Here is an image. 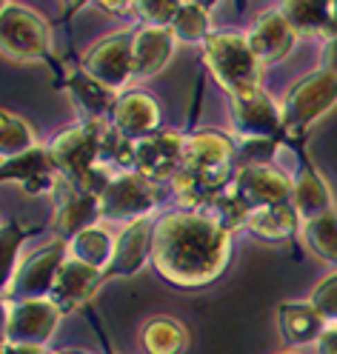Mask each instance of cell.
Wrapping results in <instances>:
<instances>
[{"instance_id":"6da1fadb","label":"cell","mask_w":337,"mask_h":354,"mask_svg":"<svg viewBox=\"0 0 337 354\" xmlns=\"http://www.w3.org/2000/svg\"><path fill=\"white\" fill-rule=\"evenodd\" d=\"M232 257V232L203 212H174L154 226V269L169 283L194 289L223 274Z\"/></svg>"},{"instance_id":"7a4b0ae2","label":"cell","mask_w":337,"mask_h":354,"mask_svg":"<svg viewBox=\"0 0 337 354\" xmlns=\"http://www.w3.org/2000/svg\"><path fill=\"white\" fill-rule=\"evenodd\" d=\"M232 140L217 131H197L186 138L181 169L172 177L174 194L186 206V212L206 209L217 194L235 183L237 174L232 171Z\"/></svg>"},{"instance_id":"3957f363","label":"cell","mask_w":337,"mask_h":354,"mask_svg":"<svg viewBox=\"0 0 337 354\" xmlns=\"http://www.w3.org/2000/svg\"><path fill=\"white\" fill-rule=\"evenodd\" d=\"M106 123L103 120H83L80 126H72L60 131L52 140L49 154L60 171V177L72 180L80 192L89 194H103L109 180L115 174L100 166V149L106 138Z\"/></svg>"},{"instance_id":"277c9868","label":"cell","mask_w":337,"mask_h":354,"mask_svg":"<svg viewBox=\"0 0 337 354\" xmlns=\"http://www.w3.org/2000/svg\"><path fill=\"white\" fill-rule=\"evenodd\" d=\"M206 66L215 80L226 88L229 97H249L260 92V60L255 57L249 40L240 32H215L203 43Z\"/></svg>"},{"instance_id":"5b68a950","label":"cell","mask_w":337,"mask_h":354,"mask_svg":"<svg viewBox=\"0 0 337 354\" xmlns=\"http://www.w3.org/2000/svg\"><path fill=\"white\" fill-rule=\"evenodd\" d=\"M0 46L6 60L40 63L49 55V26L40 15L20 3H3L0 12Z\"/></svg>"},{"instance_id":"8992f818","label":"cell","mask_w":337,"mask_h":354,"mask_svg":"<svg viewBox=\"0 0 337 354\" xmlns=\"http://www.w3.org/2000/svg\"><path fill=\"white\" fill-rule=\"evenodd\" d=\"M157 206V189L140 171H123L109 180L100 194V220L111 223H138L152 214Z\"/></svg>"},{"instance_id":"52a82bcc","label":"cell","mask_w":337,"mask_h":354,"mask_svg":"<svg viewBox=\"0 0 337 354\" xmlns=\"http://www.w3.org/2000/svg\"><path fill=\"white\" fill-rule=\"evenodd\" d=\"M337 103V75L331 72H314L303 77L283 103V131L289 135H303V131L323 118Z\"/></svg>"},{"instance_id":"ba28073f","label":"cell","mask_w":337,"mask_h":354,"mask_svg":"<svg viewBox=\"0 0 337 354\" xmlns=\"http://www.w3.org/2000/svg\"><path fill=\"white\" fill-rule=\"evenodd\" d=\"M66 243L57 240L52 246L35 252L32 257H26V263L12 274V280L3 289V300L6 303H20V300H43L49 297L55 289V280L60 266L66 263Z\"/></svg>"},{"instance_id":"9c48e42d","label":"cell","mask_w":337,"mask_h":354,"mask_svg":"<svg viewBox=\"0 0 337 354\" xmlns=\"http://www.w3.org/2000/svg\"><path fill=\"white\" fill-rule=\"evenodd\" d=\"M60 308L49 300H20L6 303V317H3V343L12 346H37L43 348L46 340L60 320Z\"/></svg>"},{"instance_id":"30bf717a","label":"cell","mask_w":337,"mask_h":354,"mask_svg":"<svg viewBox=\"0 0 337 354\" xmlns=\"http://www.w3.org/2000/svg\"><path fill=\"white\" fill-rule=\"evenodd\" d=\"M131 46L134 32H115L103 37L83 57V72L111 92H118L131 80Z\"/></svg>"},{"instance_id":"8fae6325","label":"cell","mask_w":337,"mask_h":354,"mask_svg":"<svg viewBox=\"0 0 337 354\" xmlns=\"http://www.w3.org/2000/svg\"><path fill=\"white\" fill-rule=\"evenodd\" d=\"M55 197H57V212H55V234L66 243L75 240L80 232L92 229L100 220V197L80 192L72 180L60 177L55 186Z\"/></svg>"},{"instance_id":"7c38bea8","label":"cell","mask_w":337,"mask_h":354,"mask_svg":"<svg viewBox=\"0 0 337 354\" xmlns=\"http://www.w3.org/2000/svg\"><path fill=\"white\" fill-rule=\"evenodd\" d=\"M229 189L246 203V209L255 212V209H263V206L291 203L295 183L272 166H246V169L237 171L235 183Z\"/></svg>"},{"instance_id":"4fadbf2b","label":"cell","mask_w":337,"mask_h":354,"mask_svg":"<svg viewBox=\"0 0 337 354\" xmlns=\"http://www.w3.org/2000/svg\"><path fill=\"white\" fill-rule=\"evenodd\" d=\"M232 129L243 140H275L283 131V109L263 92L237 97L232 100Z\"/></svg>"},{"instance_id":"5bb4252c","label":"cell","mask_w":337,"mask_h":354,"mask_svg":"<svg viewBox=\"0 0 337 354\" xmlns=\"http://www.w3.org/2000/svg\"><path fill=\"white\" fill-rule=\"evenodd\" d=\"M183 146L186 138L174 135V131H157L152 138H143L134 143V163L138 171L149 180H163V177H174L183 160Z\"/></svg>"},{"instance_id":"9a60e30c","label":"cell","mask_w":337,"mask_h":354,"mask_svg":"<svg viewBox=\"0 0 337 354\" xmlns=\"http://www.w3.org/2000/svg\"><path fill=\"white\" fill-rule=\"evenodd\" d=\"M161 120H163L161 103L146 92H129V95L118 97V106H115V112H111V129L131 143L157 135Z\"/></svg>"},{"instance_id":"2e32d148","label":"cell","mask_w":337,"mask_h":354,"mask_svg":"<svg viewBox=\"0 0 337 354\" xmlns=\"http://www.w3.org/2000/svg\"><path fill=\"white\" fill-rule=\"evenodd\" d=\"M154 220H138V223L126 226L118 237H115V254H111V263L103 269V280L109 277H129L140 269V266L152 257L154 249Z\"/></svg>"},{"instance_id":"e0dca14e","label":"cell","mask_w":337,"mask_h":354,"mask_svg":"<svg viewBox=\"0 0 337 354\" xmlns=\"http://www.w3.org/2000/svg\"><path fill=\"white\" fill-rule=\"evenodd\" d=\"M3 180H15L24 186L26 194H40V192H55L60 171L52 160L49 149H32L20 158L3 160Z\"/></svg>"},{"instance_id":"ac0fdd59","label":"cell","mask_w":337,"mask_h":354,"mask_svg":"<svg viewBox=\"0 0 337 354\" xmlns=\"http://www.w3.org/2000/svg\"><path fill=\"white\" fill-rule=\"evenodd\" d=\"M103 283V272L92 269L86 263H78L72 257H66V263L60 266L55 289L49 295V300L60 308V312H72V308L83 306L89 297L98 292V286Z\"/></svg>"},{"instance_id":"d6986e66","label":"cell","mask_w":337,"mask_h":354,"mask_svg":"<svg viewBox=\"0 0 337 354\" xmlns=\"http://www.w3.org/2000/svg\"><path fill=\"white\" fill-rule=\"evenodd\" d=\"M246 40H249V46L260 63H277L291 52L298 35L286 24V17L280 12H268L255 20V26L249 29Z\"/></svg>"},{"instance_id":"ffe728a7","label":"cell","mask_w":337,"mask_h":354,"mask_svg":"<svg viewBox=\"0 0 337 354\" xmlns=\"http://www.w3.org/2000/svg\"><path fill=\"white\" fill-rule=\"evenodd\" d=\"M174 35L172 29H152L143 26L134 32V46H131V80H146L157 75L169 63L174 52Z\"/></svg>"},{"instance_id":"44dd1931","label":"cell","mask_w":337,"mask_h":354,"mask_svg":"<svg viewBox=\"0 0 337 354\" xmlns=\"http://www.w3.org/2000/svg\"><path fill=\"white\" fill-rule=\"evenodd\" d=\"M277 326L289 346H303L320 340V335L329 328L323 315L311 303H283L277 308Z\"/></svg>"},{"instance_id":"7402d4cb","label":"cell","mask_w":337,"mask_h":354,"mask_svg":"<svg viewBox=\"0 0 337 354\" xmlns=\"http://www.w3.org/2000/svg\"><path fill=\"white\" fill-rule=\"evenodd\" d=\"M291 206H295V212H298V217L303 220V223H311V220H318V217L331 212V194H329V189L323 183V177L311 166H306L295 177Z\"/></svg>"},{"instance_id":"603a6c76","label":"cell","mask_w":337,"mask_h":354,"mask_svg":"<svg viewBox=\"0 0 337 354\" xmlns=\"http://www.w3.org/2000/svg\"><path fill=\"white\" fill-rule=\"evenodd\" d=\"M66 88H69V95L78 103V109L86 115V120H100L106 112H115V106H118L115 92L106 88L103 83H98L95 77H89L83 69L69 75Z\"/></svg>"},{"instance_id":"cb8c5ba5","label":"cell","mask_w":337,"mask_h":354,"mask_svg":"<svg viewBox=\"0 0 337 354\" xmlns=\"http://www.w3.org/2000/svg\"><path fill=\"white\" fill-rule=\"evenodd\" d=\"M300 217L291 203H280V206H263L255 209L246 217V229L252 234L263 237V240H289L295 237Z\"/></svg>"},{"instance_id":"d4e9b609","label":"cell","mask_w":337,"mask_h":354,"mask_svg":"<svg viewBox=\"0 0 337 354\" xmlns=\"http://www.w3.org/2000/svg\"><path fill=\"white\" fill-rule=\"evenodd\" d=\"M280 15L295 35H326L331 32V3L326 0H289L280 3Z\"/></svg>"},{"instance_id":"484cf974","label":"cell","mask_w":337,"mask_h":354,"mask_svg":"<svg viewBox=\"0 0 337 354\" xmlns=\"http://www.w3.org/2000/svg\"><path fill=\"white\" fill-rule=\"evenodd\" d=\"M140 343L146 354H183L189 346V331L172 317H154L143 326Z\"/></svg>"},{"instance_id":"4316f807","label":"cell","mask_w":337,"mask_h":354,"mask_svg":"<svg viewBox=\"0 0 337 354\" xmlns=\"http://www.w3.org/2000/svg\"><path fill=\"white\" fill-rule=\"evenodd\" d=\"M111 254H115V237H109L103 229L92 226L80 232L72 243H69V257L78 260V263H86L92 269H106L111 263Z\"/></svg>"},{"instance_id":"83f0119b","label":"cell","mask_w":337,"mask_h":354,"mask_svg":"<svg viewBox=\"0 0 337 354\" xmlns=\"http://www.w3.org/2000/svg\"><path fill=\"white\" fill-rule=\"evenodd\" d=\"M0 154L3 160H12V158H20L32 149H37V140H35V131L29 129L26 120H20L17 115L12 112H3L0 115Z\"/></svg>"},{"instance_id":"f1b7e54d","label":"cell","mask_w":337,"mask_h":354,"mask_svg":"<svg viewBox=\"0 0 337 354\" xmlns=\"http://www.w3.org/2000/svg\"><path fill=\"white\" fill-rule=\"evenodd\" d=\"M209 6H200V3H183L181 12H177L174 24H172V35L174 40L181 43H206L209 35Z\"/></svg>"},{"instance_id":"f546056e","label":"cell","mask_w":337,"mask_h":354,"mask_svg":"<svg viewBox=\"0 0 337 354\" xmlns=\"http://www.w3.org/2000/svg\"><path fill=\"white\" fill-rule=\"evenodd\" d=\"M303 240L318 257L337 263V214L329 212L311 223H303Z\"/></svg>"},{"instance_id":"4dcf8cb0","label":"cell","mask_w":337,"mask_h":354,"mask_svg":"<svg viewBox=\"0 0 337 354\" xmlns=\"http://www.w3.org/2000/svg\"><path fill=\"white\" fill-rule=\"evenodd\" d=\"M181 6L183 3H174V0H146V3H138V15L152 29H172Z\"/></svg>"},{"instance_id":"1f68e13d","label":"cell","mask_w":337,"mask_h":354,"mask_svg":"<svg viewBox=\"0 0 337 354\" xmlns=\"http://www.w3.org/2000/svg\"><path fill=\"white\" fill-rule=\"evenodd\" d=\"M309 303L323 315V320L329 326H337V274H329L326 280L314 286Z\"/></svg>"},{"instance_id":"d6a6232c","label":"cell","mask_w":337,"mask_h":354,"mask_svg":"<svg viewBox=\"0 0 337 354\" xmlns=\"http://www.w3.org/2000/svg\"><path fill=\"white\" fill-rule=\"evenodd\" d=\"M20 240H24V232H17L12 226H3V277L6 283L12 280V266H15V252L20 246Z\"/></svg>"},{"instance_id":"836d02e7","label":"cell","mask_w":337,"mask_h":354,"mask_svg":"<svg viewBox=\"0 0 337 354\" xmlns=\"http://www.w3.org/2000/svg\"><path fill=\"white\" fill-rule=\"evenodd\" d=\"M323 72L337 75V35L329 37L326 46H323Z\"/></svg>"},{"instance_id":"e575fe53","label":"cell","mask_w":337,"mask_h":354,"mask_svg":"<svg viewBox=\"0 0 337 354\" xmlns=\"http://www.w3.org/2000/svg\"><path fill=\"white\" fill-rule=\"evenodd\" d=\"M318 351H320V354H337V326H329L323 335H320Z\"/></svg>"},{"instance_id":"d590c367","label":"cell","mask_w":337,"mask_h":354,"mask_svg":"<svg viewBox=\"0 0 337 354\" xmlns=\"http://www.w3.org/2000/svg\"><path fill=\"white\" fill-rule=\"evenodd\" d=\"M98 6L109 15H138V3H118V0H109V3H98Z\"/></svg>"},{"instance_id":"8d00e7d4","label":"cell","mask_w":337,"mask_h":354,"mask_svg":"<svg viewBox=\"0 0 337 354\" xmlns=\"http://www.w3.org/2000/svg\"><path fill=\"white\" fill-rule=\"evenodd\" d=\"M3 354H43V348H37V346H12V343H3Z\"/></svg>"},{"instance_id":"74e56055","label":"cell","mask_w":337,"mask_h":354,"mask_svg":"<svg viewBox=\"0 0 337 354\" xmlns=\"http://www.w3.org/2000/svg\"><path fill=\"white\" fill-rule=\"evenodd\" d=\"M334 35H337V3H331V32H329V37H334Z\"/></svg>"},{"instance_id":"f35d334b","label":"cell","mask_w":337,"mask_h":354,"mask_svg":"<svg viewBox=\"0 0 337 354\" xmlns=\"http://www.w3.org/2000/svg\"><path fill=\"white\" fill-rule=\"evenodd\" d=\"M55 354H83V351H55Z\"/></svg>"},{"instance_id":"ab89813d","label":"cell","mask_w":337,"mask_h":354,"mask_svg":"<svg viewBox=\"0 0 337 354\" xmlns=\"http://www.w3.org/2000/svg\"><path fill=\"white\" fill-rule=\"evenodd\" d=\"M283 354H295V351H283Z\"/></svg>"}]
</instances>
